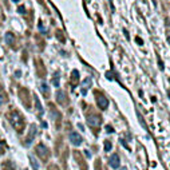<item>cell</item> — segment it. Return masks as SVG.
Returning a JSON list of instances; mask_svg holds the SVG:
<instances>
[{
	"label": "cell",
	"mask_w": 170,
	"mask_h": 170,
	"mask_svg": "<svg viewBox=\"0 0 170 170\" xmlns=\"http://www.w3.org/2000/svg\"><path fill=\"white\" fill-rule=\"evenodd\" d=\"M10 121H11L12 126H14L16 130H19V131H22V130H23V126H24V119L22 118V115H20L19 113L14 111V113L10 115Z\"/></svg>",
	"instance_id": "obj_1"
},
{
	"label": "cell",
	"mask_w": 170,
	"mask_h": 170,
	"mask_svg": "<svg viewBox=\"0 0 170 170\" xmlns=\"http://www.w3.org/2000/svg\"><path fill=\"white\" fill-rule=\"evenodd\" d=\"M95 98H97V103L99 106L100 110H106L108 106V100L102 92H95Z\"/></svg>",
	"instance_id": "obj_2"
},
{
	"label": "cell",
	"mask_w": 170,
	"mask_h": 170,
	"mask_svg": "<svg viewBox=\"0 0 170 170\" xmlns=\"http://www.w3.org/2000/svg\"><path fill=\"white\" fill-rule=\"evenodd\" d=\"M100 122H102V118H100L99 115H95V114H92V115L87 117V123H89L91 127H94V129L99 126Z\"/></svg>",
	"instance_id": "obj_3"
},
{
	"label": "cell",
	"mask_w": 170,
	"mask_h": 170,
	"mask_svg": "<svg viewBox=\"0 0 170 170\" xmlns=\"http://www.w3.org/2000/svg\"><path fill=\"white\" fill-rule=\"evenodd\" d=\"M70 141H71V143H73V145H75V146H79L82 142H83L81 134H78L76 131H73L70 134Z\"/></svg>",
	"instance_id": "obj_4"
},
{
	"label": "cell",
	"mask_w": 170,
	"mask_h": 170,
	"mask_svg": "<svg viewBox=\"0 0 170 170\" xmlns=\"http://www.w3.org/2000/svg\"><path fill=\"white\" fill-rule=\"evenodd\" d=\"M35 134H36V126L35 125H31L30 131H28V135H27V141H26V145H31V142H32L34 138H35Z\"/></svg>",
	"instance_id": "obj_5"
},
{
	"label": "cell",
	"mask_w": 170,
	"mask_h": 170,
	"mask_svg": "<svg viewBox=\"0 0 170 170\" xmlns=\"http://www.w3.org/2000/svg\"><path fill=\"white\" fill-rule=\"evenodd\" d=\"M36 153H38L39 155L42 157V158H44V159H46V157L50 154V151H48V149H47L46 146H44V145H42V143H40V145H38V146H36Z\"/></svg>",
	"instance_id": "obj_6"
},
{
	"label": "cell",
	"mask_w": 170,
	"mask_h": 170,
	"mask_svg": "<svg viewBox=\"0 0 170 170\" xmlns=\"http://www.w3.org/2000/svg\"><path fill=\"white\" fill-rule=\"evenodd\" d=\"M108 163H110V166L113 167V169H118L119 165H121L118 154H113V155L110 157V159H108Z\"/></svg>",
	"instance_id": "obj_7"
},
{
	"label": "cell",
	"mask_w": 170,
	"mask_h": 170,
	"mask_svg": "<svg viewBox=\"0 0 170 170\" xmlns=\"http://www.w3.org/2000/svg\"><path fill=\"white\" fill-rule=\"evenodd\" d=\"M56 100L58 103H60V105H64L66 102H67V98H66V94L63 91H58L56 92Z\"/></svg>",
	"instance_id": "obj_8"
},
{
	"label": "cell",
	"mask_w": 170,
	"mask_h": 170,
	"mask_svg": "<svg viewBox=\"0 0 170 170\" xmlns=\"http://www.w3.org/2000/svg\"><path fill=\"white\" fill-rule=\"evenodd\" d=\"M28 159H30V163H31V166H32V169H34V170H39L40 165H39L38 159H36L34 155H30V157H28Z\"/></svg>",
	"instance_id": "obj_9"
},
{
	"label": "cell",
	"mask_w": 170,
	"mask_h": 170,
	"mask_svg": "<svg viewBox=\"0 0 170 170\" xmlns=\"http://www.w3.org/2000/svg\"><path fill=\"white\" fill-rule=\"evenodd\" d=\"M90 86H91V78H86L84 79V82H83V86H82V94L86 95L87 87H90Z\"/></svg>",
	"instance_id": "obj_10"
},
{
	"label": "cell",
	"mask_w": 170,
	"mask_h": 170,
	"mask_svg": "<svg viewBox=\"0 0 170 170\" xmlns=\"http://www.w3.org/2000/svg\"><path fill=\"white\" fill-rule=\"evenodd\" d=\"M40 90H42V92H43L46 97H48V95H50V89H48V86H47L46 83H42L40 84Z\"/></svg>",
	"instance_id": "obj_11"
},
{
	"label": "cell",
	"mask_w": 170,
	"mask_h": 170,
	"mask_svg": "<svg viewBox=\"0 0 170 170\" xmlns=\"http://www.w3.org/2000/svg\"><path fill=\"white\" fill-rule=\"evenodd\" d=\"M6 40H7V43H10V44H12V43H14V40H15V36H14V34H12V32L6 34Z\"/></svg>",
	"instance_id": "obj_12"
},
{
	"label": "cell",
	"mask_w": 170,
	"mask_h": 170,
	"mask_svg": "<svg viewBox=\"0 0 170 170\" xmlns=\"http://www.w3.org/2000/svg\"><path fill=\"white\" fill-rule=\"evenodd\" d=\"M52 84H54V86L55 87H58V86H59V74H55V75H54V78H52Z\"/></svg>",
	"instance_id": "obj_13"
},
{
	"label": "cell",
	"mask_w": 170,
	"mask_h": 170,
	"mask_svg": "<svg viewBox=\"0 0 170 170\" xmlns=\"http://www.w3.org/2000/svg\"><path fill=\"white\" fill-rule=\"evenodd\" d=\"M78 79H79V73L76 70H74L73 71V75H71V81L75 82V81H78Z\"/></svg>",
	"instance_id": "obj_14"
},
{
	"label": "cell",
	"mask_w": 170,
	"mask_h": 170,
	"mask_svg": "<svg viewBox=\"0 0 170 170\" xmlns=\"http://www.w3.org/2000/svg\"><path fill=\"white\" fill-rule=\"evenodd\" d=\"M111 142H108V141H105V151H110L111 150Z\"/></svg>",
	"instance_id": "obj_15"
},
{
	"label": "cell",
	"mask_w": 170,
	"mask_h": 170,
	"mask_svg": "<svg viewBox=\"0 0 170 170\" xmlns=\"http://www.w3.org/2000/svg\"><path fill=\"white\" fill-rule=\"evenodd\" d=\"M35 102H36V107H38V110L40 111V113H43V107H42V105H40V102H39L38 97H35Z\"/></svg>",
	"instance_id": "obj_16"
},
{
	"label": "cell",
	"mask_w": 170,
	"mask_h": 170,
	"mask_svg": "<svg viewBox=\"0 0 170 170\" xmlns=\"http://www.w3.org/2000/svg\"><path fill=\"white\" fill-rule=\"evenodd\" d=\"M3 103H4V97H3V94L0 92V106L3 105Z\"/></svg>",
	"instance_id": "obj_17"
},
{
	"label": "cell",
	"mask_w": 170,
	"mask_h": 170,
	"mask_svg": "<svg viewBox=\"0 0 170 170\" xmlns=\"http://www.w3.org/2000/svg\"><path fill=\"white\" fill-rule=\"evenodd\" d=\"M121 143H122V145H123V146H125V147H126V149H130V147H129V146H127V143H126V141H123V139H121Z\"/></svg>",
	"instance_id": "obj_18"
},
{
	"label": "cell",
	"mask_w": 170,
	"mask_h": 170,
	"mask_svg": "<svg viewBox=\"0 0 170 170\" xmlns=\"http://www.w3.org/2000/svg\"><path fill=\"white\" fill-rule=\"evenodd\" d=\"M24 11H26L24 7H19V12H20V14H24Z\"/></svg>",
	"instance_id": "obj_19"
},
{
	"label": "cell",
	"mask_w": 170,
	"mask_h": 170,
	"mask_svg": "<svg viewBox=\"0 0 170 170\" xmlns=\"http://www.w3.org/2000/svg\"><path fill=\"white\" fill-rule=\"evenodd\" d=\"M84 154H86V155H87V157H89V158H90V157H91V154H90V151H87V150H86V151H84Z\"/></svg>",
	"instance_id": "obj_20"
},
{
	"label": "cell",
	"mask_w": 170,
	"mask_h": 170,
	"mask_svg": "<svg viewBox=\"0 0 170 170\" xmlns=\"http://www.w3.org/2000/svg\"><path fill=\"white\" fill-rule=\"evenodd\" d=\"M137 42H138V44H142V43H143V42H142V40H141V39H139V38H137Z\"/></svg>",
	"instance_id": "obj_21"
},
{
	"label": "cell",
	"mask_w": 170,
	"mask_h": 170,
	"mask_svg": "<svg viewBox=\"0 0 170 170\" xmlns=\"http://www.w3.org/2000/svg\"><path fill=\"white\" fill-rule=\"evenodd\" d=\"M107 131H111V133H113L114 129H113V127H107Z\"/></svg>",
	"instance_id": "obj_22"
}]
</instances>
